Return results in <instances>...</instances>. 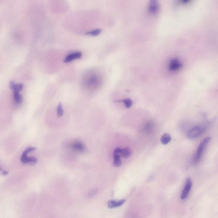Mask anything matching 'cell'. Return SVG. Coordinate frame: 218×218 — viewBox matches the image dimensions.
<instances>
[{
    "mask_svg": "<svg viewBox=\"0 0 218 218\" xmlns=\"http://www.w3.org/2000/svg\"><path fill=\"white\" fill-rule=\"evenodd\" d=\"M159 8V4L157 1H151L149 6V13L151 14L156 13L158 11Z\"/></svg>",
    "mask_w": 218,
    "mask_h": 218,
    "instance_id": "7",
    "label": "cell"
},
{
    "mask_svg": "<svg viewBox=\"0 0 218 218\" xmlns=\"http://www.w3.org/2000/svg\"><path fill=\"white\" fill-rule=\"evenodd\" d=\"M125 201H126L125 199H122V200L118 201L115 200L109 201L107 203L108 207L110 208H115V207H120L125 202Z\"/></svg>",
    "mask_w": 218,
    "mask_h": 218,
    "instance_id": "6",
    "label": "cell"
},
{
    "mask_svg": "<svg viewBox=\"0 0 218 218\" xmlns=\"http://www.w3.org/2000/svg\"><path fill=\"white\" fill-rule=\"evenodd\" d=\"M64 110L63 105L61 103H59L57 108V115L59 117H62L63 116Z\"/></svg>",
    "mask_w": 218,
    "mask_h": 218,
    "instance_id": "15",
    "label": "cell"
},
{
    "mask_svg": "<svg viewBox=\"0 0 218 218\" xmlns=\"http://www.w3.org/2000/svg\"><path fill=\"white\" fill-rule=\"evenodd\" d=\"M82 56V53L80 52L70 53L66 57L64 61L65 63L71 62L73 60L80 59Z\"/></svg>",
    "mask_w": 218,
    "mask_h": 218,
    "instance_id": "5",
    "label": "cell"
},
{
    "mask_svg": "<svg viewBox=\"0 0 218 218\" xmlns=\"http://www.w3.org/2000/svg\"><path fill=\"white\" fill-rule=\"evenodd\" d=\"M192 186V182L191 178H189L187 179L186 184L182 192L181 198L182 199H186L188 195L190 190H191Z\"/></svg>",
    "mask_w": 218,
    "mask_h": 218,
    "instance_id": "4",
    "label": "cell"
},
{
    "mask_svg": "<svg viewBox=\"0 0 218 218\" xmlns=\"http://www.w3.org/2000/svg\"><path fill=\"white\" fill-rule=\"evenodd\" d=\"M207 127V124H203L193 127L188 133V138L190 140H194L198 138L205 132Z\"/></svg>",
    "mask_w": 218,
    "mask_h": 218,
    "instance_id": "2",
    "label": "cell"
},
{
    "mask_svg": "<svg viewBox=\"0 0 218 218\" xmlns=\"http://www.w3.org/2000/svg\"><path fill=\"white\" fill-rule=\"evenodd\" d=\"M9 86L10 89L13 92H20L22 90L24 85L22 83L17 84L12 81H10L9 83Z\"/></svg>",
    "mask_w": 218,
    "mask_h": 218,
    "instance_id": "8",
    "label": "cell"
},
{
    "mask_svg": "<svg viewBox=\"0 0 218 218\" xmlns=\"http://www.w3.org/2000/svg\"><path fill=\"white\" fill-rule=\"evenodd\" d=\"M36 149V148L34 147H29L26 148L25 150L23 152L21 156L20 160L22 163L24 164L26 163H36L37 159L36 157H30L27 156L28 154L31 152L33 151Z\"/></svg>",
    "mask_w": 218,
    "mask_h": 218,
    "instance_id": "3",
    "label": "cell"
},
{
    "mask_svg": "<svg viewBox=\"0 0 218 218\" xmlns=\"http://www.w3.org/2000/svg\"><path fill=\"white\" fill-rule=\"evenodd\" d=\"M121 150V148H116L114 151V153L113 154H120Z\"/></svg>",
    "mask_w": 218,
    "mask_h": 218,
    "instance_id": "19",
    "label": "cell"
},
{
    "mask_svg": "<svg viewBox=\"0 0 218 218\" xmlns=\"http://www.w3.org/2000/svg\"><path fill=\"white\" fill-rule=\"evenodd\" d=\"M211 139V137H208L201 141L192 158V163L194 164H197L200 162L201 159L203 154L204 151L206 149L207 145L210 142Z\"/></svg>",
    "mask_w": 218,
    "mask_h": 218,
    "instance_id": "1",
    "label": "cell"
},
{
    "mask_svg": "<svg viewBox=\"0 0 218 218\" xmlns=\"http://www.w3.org/2000/svg\"><path fill=\"white\" fill-rule=\"evenodd\" d=\"M2 173H3V174L4 175H7L8 174V172L6 171H3Z\"/></svg>",
    "mask_w": 218,
    "mask_h": 218,
    "instance_id": "20",
    "label": "cell"
},
{
    "mask_svg": "<svg viewBox=\"0 0 218 218\" xmlns=\"http://www.w3.org/2000/svg\"><path fill=\"white\" fill-rule=\"evenodd\" d=\"M171 140V136L168 133H165L161 137V141L162 144L165 145L169 143Z\"/></svg>",
    "mask_w": 218,
    "mask_h": 218,
    "instance_id": "13",
    "label": "cell"
},
{
    "mask_svg": "<svg viewBox=\"0 0 218 218\" xmlns=\"http://www.w3.org/2000/svg\"><path fill=\"white\" fill-rule=\"evenodd\" d=\"M102 30H100V29H96V30H93V31L87 32L86 33H85V34L88 35L96 36L100 34Z\"/></svg>",
    "mask_w": 218,
    "mask_h": 218,
    "instance_id": "17",
    "label": "cell"
},
{
    "mask_svg": "<svg viewBox=\"0 0 218 218\" xmlns=\"http://www.w3.org/2000/svg\"><path fill=\"white\" fill-rule=\"evenodd\" d=\"M119 102L123 103L127 108H129L132 106V104H133L132 101L130 98H126V99L121 100Z\"/></svg>",
    "mask_w": 218,
    "mask_h": 218,
    "instance_id": "16",
    "label": "cell"
},
{
    "mask_svg": "<svg viewBox=\"0 0 218 218\" xmlns=\"http://www.w3.org/2000/svg\"><path fill=\"white\" fill-rule=\"evenodd\" d=\"M131 154V150L130 148L127 147V148H123V149H121L119 155L124 158H127L130 156Z\"/></svg>",
    "mask_w": 218,
    "mask_h": 218,
    "instance_id": "11",
    "label": "cell"
},
{
    "mask_svg": "<svg viewBox=\"0 0 218 218\" xmlns=\"http://www.w3.org/2000/svg\"><path fill=\"white\" fill-rule=\"evenodd\" d=\"M153 127H154V126H153V123L149 122L147 124V125H146L145 129L147 132H149V131L151 130L153 128Z\"/></svg>",
    "mask_w": 218,
    "mask_h": 218,
    "instance_id": "18",
    "label": "cell"
},
{
    "mask_svg": "<svg viewBox=\"0 0 218 218\" xmlns=\"http://www.w3.org/2000/svg\"><path fill=\"white\" fill-rule=\"evenodd\" d=\"M181 64L178 60L177 59L172 60L170 61L169 65V68L170 70H176L180 68Z\"/></svg>",
    "mask_w": 218,
    "mask_h": 218,
    "instance_id": "10",
    "label": "cell"
},
{
    "mask_svg": "<svg viewBox=\"0 0 218 218\" xmlns=\"http://www.w3.org/2000/svg\"><path fill=\"white\" fill-rule=\"evenodd\" d=\"M72 148L74 150L79 152H82L85 149L84 145L81 141H75L72 145Z\"/></svg>",
    "mask_w": 218,
    "mask_h": 218,
    "instance_id": "9",
    "label": "cell"
},
{
    "mask_svg": "<svg viewBox=\"0 0 218 218\" xmlns=\"http://www.w3.org/2000/svg\"><path fill=\"white\" fill-rule=\"evenodd\" d=\"M122 164L121 156L119 154H113V165L116 167H119Z\"/></svg>",
    "mask_w": 218,
    "mask_h": 218,
    "instance_id": "12",
    "label": "cell"
},
{
    "mask_svg": "<svg viewBox=\"0 0 218 218\" xmlns=\"http://www.w3.org/2000/svg\"><path fill=\"white\" fill-rule=\"evenodd\" d=\"M14 100L15 102L17 104H20L22 101L21 96L19 93V92H14L13 93Z\"/></svg>",
    "mask_w": 218,
    "mask_h": 218,
    "instance_id": "14",
    "label": "cell"
}]
</instances>
